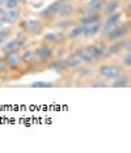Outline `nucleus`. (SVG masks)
Returning <instances> with one entry per match:
<instances>
[{"instance_id": "obj_8", "label": "nucleus", "mask_w": 131, "mask_h": 153, "mask_svg": "<svg viewBox=\"0 0 131 153\" xmlns=\"http://www.w3.org/2000/svg\"><path fill=\"white\" fill-rule=\"evenodd\" d=\"M41 38V42L49 45V46L54 47V48H62L64 47L66 45H68L67 41V36H66V32L63 30H50V32H45Z\"/></svg>"}, {"instance_id": "obj_22", "label": "nucleus", "mask_w": 131, "mask_h": 153, "mask_svg": "<svg viewBox=\"0 0 131 153\" xmlns=\"http://www.w3.org/2000/svg\"><path fill=\"white\" fill-rule=\"evenodd\" d=\"M113 59H115L126 71H131V50H125L117 58H113Z\"/></svg>"}, {"instance_id": "obj_30", "label": "nucleus", "mask_w": 131, "mask_h": 153, "mask_svg": "<svg viewBox=\"0 0 131 153\" xmlns=\"http://www.w3.org/2000/svg\"><path fill=\"white\" fill-rule=\"evenodd\" d=\"M76 1H77V3H80V4H83V3H87L88 0H76Z\"/></svg>"}, {"instance_id": "obj_10", "label": "nucleus", "mask_w": 131, "mask_h": 153, "mask_svg": "<svg viewBox=\"0 0 131 153\" xmlns=\"http://www.w3.org/2000/svg\"><path fill=\"white\" fill-rule=\"evenodd\" d=\"M125 50H131V36L122 41H118V42L106 45V55H108V59L117 58Z\"/></svg>"}, {"instance_id": "obj_5", "label": "nucleus", "mask_w": 131, "mask_h": 153, "mask_svg": "<svg viewBox=\"0 0 131 153\" xmlns=\"http://www.w3.org/2000/svg\"><path fill=\"white\" fill-rule=\"evenodd\" d=\"M29 41H30L29 37H26L24 33L20 32L19 34H15L13 37L9 38V39L0 47V51H1L3 55L12 54V53H21L26 46H29Z\"/></svg>"}, {"instance_id": "obj_15", "label": "nucleus", "mask_w": 131, "mask_h": 153, "mask_svg": "<svg viewBox=\"0 0 131 153\" xmlns=\"http://www.w3.org/2000/svg\"><path fill=\"white\" fill-rule=\"evenodd\" d=\"M66 36H67V41L71 45H79L84 42V37H83V25L80 24H75L70 29L66 30Z\"/></svg>"}, {"instance_id": "obj_29", "label": "nucleus", "mask_w": 131, "mask_h": 153, "mask_svg": "<svg viewBox=\"0 0 131 153\" xmlns=\"http://www.w3.org/2000/svg\"><path fill=\"white\" fill-rule=\"evenodd\" d=\"M5 1H7V0H0V7H4Z\"/></svg>"}, {"instance_id": "obj_19", "label": "nucleus", "mask_w": 131, "mask_h": 153, "mask_svg": "<svg viewBox=\"0 0 131 153\" xmlns=\"http://www.w3.org/2000/svg\"><path fill=\"white\" fill-rule=\"evenodd\" d=\"M76 22V19H58L55 20L53 24H50L49 27L50 29H55V30H63L66 32L67 29H70L71 26H74Z\"/></svg>"}, {"instance_id": "obj_26", "label": "nucleus", "mask_w": 131, "mask_h": 153, "mask_svg": "<svg viewBox=\"0 0 131 153\" xmlns=\"http://www.w3.org/2000/svg\"><path fill=\"white\" fill-rule=\"evenodd\" d=\"M55 84L53 82H34L32 84V86H54Z\"/></svg>"}, {"instance_id": "obj_28", "label": "nucleus", "mask_w": 131, "mask_h": 153, "mask_svg": "<svg viewBox=\"0 0 131 153\" xmlns=\"http://www.w3.org/2000/svg\"><path fill=\"white\" fill-rule=\"evenodd\" d=\"M4 7H0V17H1V15H3V13H4Z\"/></svg>"}, {"instance_id": "obj_18", "label": "nucleus", "mask_w": 131, "mask_h": 153, "mask_svg": "<svg viewBox=\"0 0 131 153\" xmlns=\"http://www.w3.org/2000/svg\"><path fill=\"white\" fill-rule=\"evenodd\" d=\"M131 86V71H125L122 72L118 77H115L113 81H110L109 88H119L125 89Z\"/></svg>"}, {"instance_id": "obj_2", "label": "nucleus", "mask_w": 131, "mask_h": 153, "mask_svg": "<svg viewBox=\"0 0 131 153\" xmlns=\"http://www.w3.org/2000/svg\"><path fill=\"white\" fill-rule=\"evenodd\" d=\"M95 71H96V75L97 76H100V77H102L104 80L110 82L115 77H118L122 72H125L126 69L123 68L115 59H106V60L100 63L97 67L95 68Z\"/></svg>"}, {"instance_id": "obj_25", "label": "nucleus", "mask_w": 131, "mask_h": 153, "mask_svg": "<svg viewBox=\"0 0 131 153\" xmlns=\"http://www.w3.org/2000/svg\"><path fill=\"white\" fill-rule=\"evenodd\" d=\"M5 9H16L22 8V0H7L4 4Z\"/></svg>"}, {"instance_id": "obj_24", "label": "nucleus", "mask_w": 131, "mask_h": 153, "mask_svg": "<svg viewBox=\"0 0 131 153\" xmlns=\"http://www.w3.org/2000/svg\"><path fill=\"white\" fill-rule=\"evenodd\" d=\"M0 79H3L5 82L15 80V77H13V75H12V72L8 69V67L5 65V63L3 62L1 58H0Z\"/></svg>"}, {"instance_id": "obj_4", "label": "nucleus", "mask_w": 131, "mask_h": 153, "mask_svg": "<svg viewBox=\"0 0 131 153\" xmlns=\"http://www.w3.org/2000/svg\"><path fill=\"white\" fill-rule=\"evenodd\" d=\"M1 59H3V62L5 63L7 67H8V69L12 72L15 80H19V79H21L22 76L28 75V72L25 69V65H24V62H22L21 53L5 54V55H3L1 56Z\"/></svg>"}, {"instance_id": "obj_3", "label": "nucleus", "mask_w": 131, "mask_h": 153, "mask_svg": "<svg viewBox=\"0 0 131 153\" xmlns=\"http://www.w3.org/2000/svg\"><path fill=\"white\" fill-rule=\"evenodd\" d=\"M16 26H19L20 32L24 33L26 37H29L30 39L41 37L46 32V29H49L41 19H22Z\"/></svg>"}, {"instance_id": "obj_17", "label": "nucleus", "mask_w": 131, "mask_h": 153, "mask_svg": "<svg viewBox=\"0 0 131 153\" xmlns=\"http://www.w3.org/2000/svg\"><path fill=\"white\" fill-rule=\"evenodd\" d=\"M106 0H88L87 3H83L80 7H77V13L81 12H101L104 8Z\"/></svg>"}, {"instance_id": "obj_16", "label": "nucleus", "mask_w": 131, "mask_h": 153, "mask_svg": "<svg viewBox=\"0 0 131 153\" xmlns=\"http://www.w3.org/2000/svg\"><path fill=\"white\" fill-rule=\"evenodd\" d=\"M101 34V21L89 24V25H83V37H84V42H89L96 38L100 37Z\"/></svg>"}, {"instance_id": "obj_27", "label": "nucleus", "mask_w": 131, "mask_h": 153, "mask_svg": "<svg viewBox=\"0 0 131 153\" xmlns=\"http://www.w3.org/2000/svg\"><path fill=\"white\" fill-rule=\"evenodd\" d=\"M5 85V81L3 79H0V88H1V86H4Z\"/></svg>"}, {"instance_id": "obj_11", "label": "nucleus", "mask_w": 131, "mask_h": 153, "mask_svg": "<svg viewBox=\"0 0 131 153\" xmlns=\"http://www.w3.org/2000/svg\"><path fill=\"white\" fill-rule=\"evenodd\" d=\"M123 20H125V15H123L122 9L118 12L112 13V15L104 16V19H102V21H101V34H100V37H101L102 34H105L106 32H109L112 27L118 25V24L121 21H123Z\"/></svg>"}, {"instance_id": "obj_31", "label": "nucleus", "mask_w": 131, "mask_h": 153, "mask_svg": "<svg viewBox=\"0 0 131 153\" xmlns=\"http://www.w3.org/2000/svg\"><path fill=\"white\" fill-rule=\"evenodd\" d=\"M4 26V24H3V21H1V17H0V27H3Z\"/></svg>"}, {"instance_id": "obj_23", "label": "nucleus", "mask_w": 131, "mask_h": 153, "mask_svg": "<svg viewBox=\"0 0 131 153\" xmlns=\"http://www.w3.org/2000/svg\"><path fill=\"white\" fill-rule=\"evenodd\" d=\"M16 34L15 26H9V25H4L3 27H0V47L4 45L7 41L11 37H13Z\"/></svg>"}, {"instance_id": "obj_20", "label": "nucleus", "mask_w": 131, "mask_h": 153, "mask_svg": "<svg viewBox=\"0 0 131 153\" xmlns=\"http://www.w3.org/2000/svg\"><path fill=\"white\" fill-rule=\"evenodd\" d=\"M123 8V3L121 0H106L104 8H102V15L108 16L114 12H118Z\"/></svg>"}, {"instance_id": "obj_13", "label": "nucleus", "mask_w": 131, "mask_h": 153, "mask_svg": "<svg viewBox=\"0 0 131 153\" xmlns=\"http://www.w3.org/2000/svg\"><path fill=\"white\" fill-rule=\"evenodd\" d=\"M76 22L80 25H89V24L100 22L104 19V15L101 12H81L76 15Z\"/></svg>"}, {"instance_id": "obj_9", "label": "nucleus", "mask_w": 131, "mask_h": 153, "mask_svg": "<svg viewBox=\"0 0 131 153\" xmlns=\"http://www.w3.org/2000/svg\"><path fill=\"white\" fill-rule=\"evenodd\" d=\"M60 3L62 0H55L51 4H49L46 8H43L39 12L38 19H41L42 21L46 24L49 27L50 24H53L55 20H58V13H59V8H60Z\"/></svg>"}, {"instance_id": "obj_21", "label": "nucleus", "mask_w": 131, "mask_h": 153, "mask_svg": "<svg viewBox=\"0 0 131 153\" xmlns=\"http://www.w3.org/2000/svg\"><path fill=\"white\" fill-rule=\"evenodd\" d=\"M109 81H106L102 77H100L97 75H93L92 77L85 80V82L83 86H89V88H109Z\"/></svg>"}, {"instance_id": "obj_14", "label": "nucleus", "mask_w": 131, "mask_h": 153, "mask_svg": "<svg viewBox=\"0 0 131 153\" xmlns=\"http://www.w3.org/2000/svg\"><path fill=\"white\" fill-rule=\"evenodd\" d=\"M76 15H77V5L72 0H67V1L60 3L58 19H75Z\"/></svg>"}, {"instance_id": "obj_1", "label": "nucleus", "mask_w": 131, "mask_h": 153, "mask_svg": "<svg viewBox=\"0 0 131 153\" xmlns=\"http://www.w3.org/2000/svg\"><path fill=\"white\" fill-rule=\"evenodd\" d=\"M130 36H131V22H130V19H125L123 21H121L118 25L112 27L109 32H106L105 34H102V36L98 38L105 45H109L113 42L122 41Z\"/></svg>"}, {"instance_id": "obj_6", "label": "nucleus", "mask_w": 131, "mask_h": 153, "mask_svg": "<svg viewBox=\"0 0 131 153\" xmlns=\"http://www.w3.org/2000/svg\"><path fill=\"white\" fill-rule=\"evenodd\" d=\"M21 56H22V62H24V65H25V69L28 74H36V72L45 71V67L41 64L39 59L37 58L33 47L26 46L21 51Z\"/></svg>"}, {"instance_id": "obj_7", "label": "nucleus", "mask_w": 131, "mask_h": 153, "mask_svg": "<svg viewBox=\"0 0 131 153\" xmlns=\"http://www.w3.org/2000/svg\"><path fill=\"white\" fill-rule=\"evenodd\" d=\"M33 48H34V53H36L37 58L39 59L41 64L45 67V69H47L50 67V64L54 62V59L57 58V48L41 42V41H38V43Z\"/></svg>"}, {"instance_id": "obj_12", "label": "nucleus", "mask_w": 131, "mask_h": 153, "mask_svg": "<svg viewBox=\"0 0 131 153\" xmlns=\"http://www.w3.org/2000/svg\"><path fill=\"white\" fill-rule=\"evenodd\" d=\"M24 9L16 8V9H4V13L1 15V21L4 25L16 26L17 24L22 20Z\"/></svg>"}]
</instances>
